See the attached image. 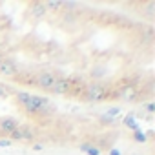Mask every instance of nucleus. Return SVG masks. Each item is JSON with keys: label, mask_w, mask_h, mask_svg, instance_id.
<instances>
[{"label": "nucleus", "mask_w": 155, "mask_h": 155, "mask_svg": "<svg viewBox=\"0 0 155 155\" xmlns=\"http://www.w3.org/2000/svg\"><path fill=\"white\" fill-rule=\"evenodd\" d=\"M55 79H57L55 73H51V71H40V73L35 77L33 84H35L37 88L44 90V91H51V88H53V84H55Z\"/></svg>", "instance_id": "nucleus-1"}, {"label": "nucleus", "mask_w": 155, "mask_h": 155, "mask_svg": "<svg viewBox=\"0 0 155 155\" xmlns=\"http://www.w3.org/2000/svg\"><path fill=\"white\" fill-rule=\"evenodd\" d=\"M8 139H9L11 142H13V140L29 142V140H33V139H35V135H33V131L29 130V126H26V124H22V126H20V124H18V128H17V130L8 137Z\"/></svg>", "instance_id": "nucleus-2"}, {"label": "nucleus", "mask_w": 155, "mask_h": 155, "mask_svg": "<svg viewBox=\"0 0 155 155\" xmlns=\"http://www.w3.org/2000/svg\"><path fill=\"white\" fill-rule=\"evenodd\" d=\"M86 99L91 101V102L102 101V99H106V91H104V88H102L99 82H93V84H90V86L86 88Z\"/></svg>", "instance_id": "nucleus-3"}, {"label": "nucleus", "mask_w": 155, "mask_h": 155, "mask_svg": "<svg viewBox=\"0 0 155 155\" xmlns=\"http://www.w3.org/2000/svg\"><path fill=\"white\" fill-rule=\"evenodd\" d=\"M18 128V122L13 117H2L0 119V135H6V139Z\"/></svg>", "instance_id": "nucleus-4"}, {"label": "nucleus", "mask_w": 155, "mask_h": 155, "mask_svg": "<svg viewBox=\"0 0 155 155\" xmlns=\"http://www.w3.org/2000/svg\"><path fill=\"white\" fill-rule=\"evenodd\" d=\"M71 90V81L69 79H55V84H53V88H51V93H55V95H66L68 91Z\"/></svg>", "instance_id": "nucleus-5"}, {"label": "nucleus", "mask_w": 155, "mask_h": 155, "mask_svg": "<svg viewBox=\"0 0 155 155\" xmlns=\"http://www.w3.org/2000/svg\"><path fill=\"white\" fill-rule=\"evenodd\" d=\"M0 75H2V77H17L18 69H17V66L13 62L2 60V64H0Z\"/></svg>", "instance_id": "nucleus-6"}, {"label": "nucleus", "mask_w": 155, "mask_h": 155, "mask_svg": "<svg viewBox=\"0 0 155 155\" xmlns=\"http://www.w3.org/2000/svg\"><path fill=\"white\" fill-rule=\"evenodd\" d=\"M46 13H48V9H46V6H44L42 2L33 4V17H35V18H42Z\"/></svg>", "instance_id": "nucleus-7"}, {"label": "nucleus", "mask_w": 155, "mask_h": 155, "mask_svg": "<svg viewBox=\"0 0 155 155\" xmlns=\"http://www.w3.org/2000/svg\"><path fill=\"white\" fill-rule=\"evenodd\" d=\"M81 150L84 153H88V155H101V150L95 148V146H91V144H81Z\"/></svg>", "instance_id": "nucleus-8"}, {"label": "nucleus", "mask_w": 155, "mask_h": 155, "mask_svg": "<svg viewBox=\"0 0 155 155\" xmlns=\"http://www.w3.org/2000/svg\"><path fill=\"white\" fill-rule=\"evenodd\" d=\"M48 11H58L60 8H64V2H58V0H51V2H46L44 4Z\"/></svg>", "instance_id": "nucleus-9"}, {"label": "nucleus", "mask_w": 155, "mask_h": 155, "mask_svg": "<svg viewBox=\"0 0 155 155\" xmlns=\"http://www.w3.org/2000/svg\"><path fill=\"white\" fill-rule=\"evenodd\" d=\"M17 101H18L20 106H24V104L29 101V93H26V91H18V93H17Z\"/></svg>", "instance_id": "nucleus-10"}, {"label": "nucleus", "mask_w": 155, "mask_h": 155, "mask_svg": "<svg viewBox=\"0 0 155 155\" xmlns=\"http://www.w3.org/2000/svg\"><path fill=\"white\" fill-rule=\"evenodd\" d=\"M133 137H135V140H137V142H146V135H144L142 131H139V130H135Z\"/></svg>", "instance_id": "nucleus-11"}, {"label": "nucleus", "mask_w": 155, "mask_h": 155, "mask_svg": "<svg viewBox=\"0 0 155 155\" xmlns=\"http://www.w3.org/2000/svg\"><path fill=\"white\" fill-rule=\"evenodd\" d=\"M11 144H13V142H11L9 139H6V137H4V139H0V148H9Z\"/></svg>", "instance_id": "nucleus-12"}, {"label": "nucleus", "mask_w": 155, "mask_h": 155, "mask_svg": "<svg viewBox=\"0 0 155 155\" xmlns=\"http://www.w3.org/2000/svg\"><path fill=\"white\" fill-rule=\"evenodd\" d=\"M153 110H155V104H153V102H148V104H146V111H148V113H153Z\"/></svg>", "instance_id": "nucleus-13"}, {"label": "nucleus", "mask_w": 155, "mask_h": 155, "mask_svg": "<svg viewBox=\"0 0 155 155\" xmlns=\"http://www.w3.org/2000/svg\"><path fill=\"white\" fill-rule=\"evenodd\" d=\"M0 97H2V99H4V97H9V91H8L6 88H0Z\"/></svg>", "instance_id": "nucleus-14"}, {"label": "nucleus", "mask_w": 155, "mask_h": 155, "mask_svg": "<svg viewBox=\"0 0 155 155\" xmlns=\"http://www.w3.org/2000/svg\"><path fill=\"white\" fill-rule=\"evenodd\" d=\"M119 111H120V110H119V108H111V110H108V115H110V117H111V115H117V113H119Z\"/></svg>", "instance_id": "nucleus-15"}, {"label": "nucleus", "mask_w": 155, "mask_h": 155, "mask_svg": "<svg viewBox=\"0 0 155 155\" xmlns=\"http://www.w3.org/2000/svg\"><path fill=\"white\" fill-rule=\"evenodd\" d=\"M110 155H120V151H119V150H111Z\"/></svg>", "instance_id": "nucleus-16"}, {"label": "nucleus", "mask_w": 155, "mask_h": 155, "mask_svg": "<svg viewBox=\"0 0 155 155\" xmlns=\"http://www.w3.org/2000/svg\"><path fill=\"white\" fill-rule=\"evenodd\" d=\"M0 64H2V58H0Z\"/></svg>", "instance_id": "nucleus-17"}]
</instances>
